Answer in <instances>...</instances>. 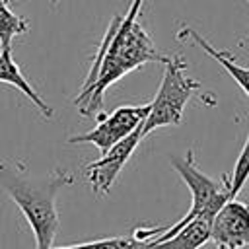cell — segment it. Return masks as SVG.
Listing matches in <instances>:
<instances>
[{
	"label": "cell",
	"mask_w": 249,
	"mask_h": 249,
	"mask_svg": "<svg viewBox=\"0 0 249 249\" xmlns=\"http://www.w3.org/2000/svg\"><path fill=\"white\" fill-rule=\"evenodd\" d=\"M247 4H249V0H247Z\"/></svg>",
	"instance_id": "2e32d148"
},
{
	"label": "cell",
	"mask_w": 249,
	"mask_h": 249,
	"mask_svg": "<svg viewBox=\"0 0 249 249\" xmlns=\"http://www.w3.org/2000/svg\"><path fill=\"white\" fill-rule=\"evenodd\" d=\"M150 113V103L146 105H121L105 119L99 121L97 126L84 134H76L68 138V144H93L101 154L111 150L117 142L132 134L136 128L144 126L146 117Z\"/></svg>",
	"instance_id": "5b68a950"
},
{
	"label": "cell",
	"mask_w": 249,
	"mask_h": 249,
	"mask_svg": "<svg viewBox=\"0 0 249 249\" xmlns=\"http://www.w3.org/2000/svg\"><path fill=\"white\" fill-rule=\"evenodd\" d=\"M200 89V82L187 76V60L181 54L167 56L163 62V78L156 97L150 101V113L142 126V134H150L161 126H175L183 119L185 105Z\"/></svg>",
	"instance_id": "277c9868"
},
{
	"label": "cell",
	"mask_w": 249,
	"mask_h": 249,
	"mask_svg": "<svg viewBox=\"0 0 249 249\" xmlns=\"http://www.w3.org/2000/svg\"><path fill=\"white\" fill-rule=\"evenodd\" d=\"M169 161L191 191V208L181 220H177L171 226L136 228L132 233L142 241H163L175 231H179L183 226H187L191 220H195L196 216H216V212L231 198L228 187V175H224L222 181H216L206 173H202L196 167L193 150H187L185 156H173Z\"/></svg>",
	"instance_id": "3957f363"
},
{
	"label": "cell",
	"mask_w": 249,
	"mask_h": 249,
	"mask_svg": "<svg viewBox=\"0 0 249 249\" xmlns=\"http://www.w3.org/2000/svg\"><path fill=\"white\" fill-rule=\"evenodd\" d=\"M210 241L216 249L249 247V204L230 198L212 220Z\"/></svg>",
	"instance_id": "52a82bcc"
},
{
	"label": "cell",
	"mask_w": 249,
	"mask_h": 249,
	"mask_svg": "<svg viewBox=\"0 0 249 249\" xmlns=\"http://www.w3.org/2000/svg\"><path fill=\"white\" fill-rule=\"evenodd\" d=\"M27 31H29V21L14 14L8 6V0H0V51L12 49V39Z\"/></svg>",
	"instance_id": "8fae6325"
},
{
	"label": "cell",
	"mask_w": 249,
	"mask_h": 249,
	"mask_svg": "<svg viewBox=\"0 0 249 249\" xmlns=\"http://www.w3.org/2000/svg\"><path fill=\"white\" fill-rule=\"evenodd\" d=\"M51 2H58V0H51Z\"/></svg>",
	"instance_id": "9a60e30c"
},
{
	"label": "cell",
	"mask_w": 249,
	"mask_h": 249,
	"mask_svg": "<svg viewBox=\"0 0 249 249\" xmlns=\"http://www.w3.org/2000/svg\"><path fill=\"white\" fill-rule=\"evenodd\" d=\"M144 0H132L124 16L117 14L91 60V68L80 93L74 97V105L84 117H93L103 107V95L109 86L119 82L124 74L144 66L146 62H165L144 25L140 23V10Z\"/></svg>",
	"instance_id": "6da1fadb"
},
{
	"label": "cell",
	"mask_w": 249,
	"mask_h": 249,
	"mask_svg": "<svg viewBox=\"0 0 249 249\" xmlns=\"http://www.w3.org/2000/svg\"><path fill=\"white\" fill-rule=\"evenodd\" d=\"M51 249H82V245H80V243H78V245H62V247H54V245H53Z\"/></svg>",
	"instance_id": "5bb4252c"
},
{
	"label": "cell",
	"mask_w": 249,
	"mask_h": 249,
	"mask_svg": "<svg viewBox=\"0 0 249 249\" xmlns=\"http://www.w3.org/2000/svg\"><path fill=\"white\" fill-rule=\"evenodd\" d=\"M177 37H179V39H183V37L193 39L206 54H210L218 64H222V66L226 68V72L237 82V86H239V88L243 89V93L249 97V68L235 64V58L231 56V53H228V51H218L214 45H210L200 33H196V31L191 29V27H181V31H179Z\"/></svg>",
	"instance_id": "30bf717a"
},
{
	"label": "cell",
	"mask_w": 249,
	"mask_h": 249,
	"mask_svg": "<svg viewBox=\"0 0 249 249\" xmlns=\"http://www.w3.org/2000/svg\"><path fill=\"white\" fill-rule=\"evenodd\" d=\"M146 243L148 241H142L134 233H130V235L95 239V241H88V243H80V245H82V249H144Z\"/></svg>",
	"instance_id": "4fadbf2b"
},
{
	"label": "cell",
	"mask_w": 249,
	"mask_h": 249,
	"mask_svg": "<svg viewBox=\"0 0 249 249\" xmlns=\"http://www.w3.org/2000/svg\"><path fill=\"white\" fill-rule=\"evenodd\" d=\"M249 179V134H247V140L237 156V161L233 165V171L231 175H228V187H230V196L235 198L237 193L243 189V185L247 183Z\"/></svg>",
	"instance_id": "7c38bea8"
},
{
	"label": "cell",
	"mask_w": 249,
	"mask_h": 249,
	"mask_svg": "<svg viewBox=\"0 0 249 249\" xmlns=\"http://www.w3.org/2000/svg\"><path fill=\"white\" fill-rule=\"evenodd\" d=\"M214 216H196L163 241H148L144 249H200L210 241Z\"/></svg>",
	"instance_id": "ba28073f"
},
{
	"label": "cell",
	"mask_w": 249,
	"mask_h": 249,
	"mask_svg": "<svg viewBox=\"0 0 249 249\" xmlns=\"http://www.w3.org/2000/svg\"><path fill=\"white\" fill-rule=\"evenodd\" d=\"M0 82L2 84H10L14 86L16 89H19L37 109L43 117L51 119L53 117V109L51 105L35 91V88L27 82V78L23 76V72L19 70V66L16 64L14 56H12V49H6V51H0Z\"/></svg>",
	"instance_id": "9c48e42d"
},
{
	"label": "cell",
	"mask_w": 249,
	"mask_h": 249,
	"mask_svg": "<svg viewBox=\"0 0 249 249\" xmlns=\"http://www.w3.org/2000/svg\"><path fill=\"white\" fill-rule=\"evenodd\" d=\"M142 138H144V134H142V126H140L132 134H128L126 138L117 142L111 150L101 154L99 160L86 165V175H88L93 195H97V196L109 195L119 173L123 171V167L126 165V161L130 160V156L134 154L138 144L142 142Z\"/></svg>",
	"instance_id": "8992f818"
},
{
	"label": "cell",
	"mask_w": 249,
	"mask_h": 249,
	"mask_svg": "<svg viewBox=\"0 0 249 249\" xmlns=\"http://www.w3.org/2000/svg\"><path fill=\"white\" fill-rule=\"evenodd\" d=\"M74 183L66 169H54L45 175H31L19 161L0 160V187L16 202L29 224L35 249H51L58 233L56 196L60 189Z\"/></svg>",
	"instance_id": "7a4b0ae2"
}]
</instances>
